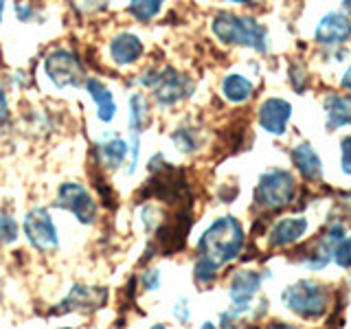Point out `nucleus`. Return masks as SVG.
<instances>
[{
  "mask_svg": "<svg viewBox=\"0 0 351 329\" xmlns=\"http://www.w3.org/2000/svg\"><path fill=\"white\" fill-rule=\"evenodd\" d=\"M246 246L244 226L235 215H219L204 228V233L197 239L195 252L197 257L213 263L219 270L235 261Z\"/></svg>",
  "mask_w": 351,
  "mask_h": 329,
  "instance_id": "1",
  "label": "nucleus"
},
{
  "mask_svg": "<svg viewBox=\"0 0 351 329\" xmlns=\"http://www.w3.org/2000/svg\"><path fill=\"white\" fill-rule=\"evenodd\" d=\"M136 84L141 88H147L152 93V101L162 110L182 103L195 90L191 77L171 69V66H165V69L149 66L145 73H141L136 77Z\"/></svg>",
  "mask_w": 351,
  "mask_h": 329,
  "instance_id": "2",
  "label": "nucleus"
},
{
  "mask_svg": "<svg viewBox=\"0 0 351 329\" xmlns=\"http://www.w3.org/2000/svg\"><path fill=\"white\" fill-rule=\"evenodd\" d=\"M211 31L222 44L248 47L259 53L268 49V31L250 16H237L230 14V11H219L211 20Z\"/></svg>",
  "mask_w": 351,
  "mask_h": 329,
  "instance_id": "3",
  "label": "nucleus"
},
{
  "mask_svg": "<svg viewBox=\"0 0 351 329\" xmlns=\"http://www.w3.org/2000/svg\"><path fill=\"white\" fill-rule=\"evenodd\" d=\"M296 197V178L288 169H268L255 186V206L259 211H281Z\"/></svg>",
  "mask_w": 351,
  "mask_h": 329,
  "instance_id": "4",
  "label": "nucleus"
},
{
  "mask_svg": "<svg viewBox=\"0 0 351 329\" xmlns=\"http://www.w3.org/2000/svg\"><path fill=\"white\" fill-rule=\"evenodd\" d=\"M20 233L25 235L27 244L40 255H53V252L60 250V230L53 219L51 208L47 206L29 208L25 217H22Z\"/></svg>",
  "mask_w": 351,
  "mask_h": 329,
  "instance_id": "5",
  "label": "nucleus"
},
{
  "mask_svg": "<svg viewBox=\"0 0 351 329\" xmlns=\"http://www.w3.org/2000/svg\"><path fill=\"white\" fill-rule=\"evenodd\" d=\"M44 66V75L47 80L64 90V88H82L88 80L86 73V64L82 62V58L71 49H51L42 60Z\"/></svg>",
  "mask_w": 351,
  "mask_h": 329,
  "instance_id": "6",
  "label": "nucleus"
},
{
  "mask_svg": "<svg viewBox=\"0 0 351 329\" xmlns=\"http://www.w3.org/2000/svg\"><path fill=\"white\" fill-rule=\"evenodd\" d=\"M281 301L288 310L301 318H321L329 307V292L325 285L312 279H301L283 290Z\"/></svg>",
  "mask_w": 351,
  "mask_h": 329,
  "instance_id": "7",
  "label": "nucleus"
},
{
  "mask_svg": "<svg viewBox=\"0 0 351 329\" xmlns=\"http://www.w3.org/2000/svg\"><path fill=\"white\" fill-rule=\"evenodd\" d=\"M53 206L73 213V217L82 226H95L99 222V211H101V204L93 195V191L77 180H66L58 186Z\"/></svg>",
  "mask_w": 351,
  "mask_h": 329,
  "instance_id": "8",
  "label": "nucleus"
},
{
  "mask_svg": "<svg viewBox=\"0 0 351 329\" xmlns=\"http://www.w3.org/2000/svg\"><path fill=\"white\" fill-rule=\"evenodd\" d=\"M128 147H130V164H128V175H132L138 169V160H141V138L143 132L147 127L149 121V99L143 93H132L128 97Z\"/></svg>",
  "mask_w": 351,
  "mask_h": 329,
  "instance_id": "9",
  "label": "nucleus"
},
{
  "mask_svg": "<svg viewBox=\"0 0 351 329\" xmlns=\"http://www.w3.org/2000/svg\"><path fill=\"white\" fill-rule=\"evenodd\" d=\"M108 303V290L104 285H84L77 283L66 294V299L55 307L51 314H71V312H82V314H93L101 310Z\"/></svg>",
  "mask_w": 351,
  "mask_h": 329,
  "instance_id": "10",
  "label": "nucleus"
},
{
  "mask_svg": "<svg viewBox=\"0 0 351 329\" xmlns=\"http://www.w3.org/2000/svg\"><path fill=\"white\" fill-rule=\"evenodd\" d=\"M95 160L99 169L110 171V173L123 169V164L130 160L128 141L112 130L101 132L95 143Z\"/></svg>",
  "mask_w": 351,
  "mask_h": 329,
  "instance_id": "11",
  "label": "nucleus"
},
{
  "mask_svg": "<svg viewBox=\"0 0 351 329\" xmlns=\"http://www.w3.org/2000/svg\"><path fill=\"white\" fill-rule=\"evenodd\" d=\"M270 272H259L252 268H239L233 272L228 281V299L233 307L239 310H252V301L261 290L263 279H268Z\"/></svg>",
  "mask_w": 351,
  "mask_h": 329,
  "instance_id": "12",
  "label": "nucleus"
},
{
  "mask_svg": "<svg viewBox=\"0 0 351 329\" xmlns=\"http://www.w3.org/2000/svg\"><path fill=\"white\" fill-rule=\"evenodd\" d=\"M143 53H145V44H143V40L134 31H119L117 36L108 42V55L119 69L134 66L143 58Z\"/></svg>",
  "mask_w": 351,
  "mask_h": 329,
  "instance_id": "13",
  "label": "nucleus"
},
{
  "mask_svg": "<svg viewBox=\"0 0 351 329\" xmlns=\"http://www.w3.org/2000/svg\"><path fill=\"white\" fill-rule=\"evenodd\" d=\"M259 125L268 132V134L281 136L288 130V121L292 117V106L279 97H270L259 106Z\"/></svg>",
  "mask_w": 351,
  "mask_h": 329,
  "instance_id": "14",
  "label": "nucleus"
},
{
  "mask_svg": "<svg viewBox=\"0 0 351 329\" xmlns=\"http://www.w3.org/2000/svg\"><path fill=\"white\" fill-rule=\"evenodd\" d=\"M351 38V20L345 14L332 11L327 14L314 31V40L323 47H338Z\"/></svg>",
  "mask_w": 351,
  "mask_h": 329,
  "instance_id": "15",
  "label": "nucleus"
},
{
  "mask_svg": "<svg viewBox=\"0 0 351 329\" xmlns=\"http://www.w3.org/2000/svg\"><path fill=\"white\" fill-rule=\"evenodd\" d=\"M307 230V219L296 215V217H283L279 222H274L268 230V246L270 248H288L296 244Z\"/></svg>",
  "mask_w": 351,
  "mask_h": 329,
  "instance_id": "16",
  "label": "nucleus"
},
{
  "mask_svg": "<svg viewBox=\"0 0 351 329\" xmlns=\"http://www.w3.org/2000/svg\"><path fill=\"white\" fill-rule=\"evenodd\" d=\"M86 93L90 95L93 103H95V110H97V119L101 121V123H112L117 119V99L112 95V90L99 80V77H88L86 84Z\"/></svg>",
  "mask_w": 351,
  "mask_h": 329,
  "instance_id": "17",
  "label": "nucleus"
},
{
  "mask_svg": "<svg viewBox=\"0 0 351 329\" xmlns=\"http://www.w3.org/2000/svg\"><path fill=\"white\" fill-rule=\"evenodd\" d=\"M292 162L294 167L299 169V173L307 180H321L323 178V162L318 158V154L312 149V145L307 143H299L292 149Z\"/></svg>",
  "mask_w": 351,
  "mask_h": 329,
  "instance_id": "18",
  "label": "nucleus"
},
{
  "mask_svg": "<svg viewBox=\"0 0 351 329\" xmlns=\"http://www.w3.org/2000/svg\"><path fill=\"white\" fill-rule=\"evenodd\" d=\"M327 127L338 130L351 123V95H332L325 99Z\"/></svg>",
  "mask_w": 351,
  "mask_h": 329,
  "instance_id": "19",
  "label": "nucleus"
},
{
  "mask_svg": "<svg viewBox=\"0 0 351 329\" xmlns=\"http://www.w3.org/2000/svg\"><path fill=\"white\" fill-rule=\"evenodd\" d=\"M252 90H255L252 82L239 73H230L222 80V95L230 103H246L252 97Z\"/></svg>",
  "mask_w": 351,
  "mask_h": 329,
  "instance_id": "20",
  "label": "nucleus"
},
{
  "mask_svg": "<svg viewBox=\"0 0 351 329\" xmlns=\"http://www.w3.org/2000/svg\"><path fill=\"white\" fill-rule=\"evenodd\" d=\"M165 3H167V0H130L128 14H130V18L141 22V25H147V22L158 18Z\"/></svg>",
  "mask_w": 351,
  "mask_h": 329,
  "instance_id": "21",
  "label": "nucleus"
},
{
  "mask_svg": "<svg viewBox=\"0 0 351 329\" xmlns=\"http://www.w3.org/2000/svg\"><path fill=\"white\" fill-rule=\"evenodd\" d=\"M171 143H173V147L182 151V154H195L197 149L202 147V136H200V132H197L195 127L191 125H182V127H176L171 132Z\"/></svg>",
  "mask_w": 351,
  "mask_h": 329,
  "instance_id": "22",
  "label": "nucleus"
},
{
  "mask_svg": "<svg viewBox=\"0 0 351 329\" xmlns=\"http://www.w3.org/2000/svg\"><path fill=\"white\" fill-rule=\"evenodd\" d=\"M165 219H167V213H165V208L158 206L156 202H147L141 206L138 211V222L141 226L145 228V233H156V230L165 224Z\"/></svg>",
  "mask_w": 351,
  "mask_h": 329,
  "instance_id": "23",
  "label": "nucleus"
},
{
  "mask_svg": "<svg viewBox=\"0 0 351 329\" xmlns=\"http://www.w3.org/2000/svg\"><path fill=\"white\" fill-rule=\"evenodd\" d=\"M219 270L213 266V263H208L200 257H195V263H193V281L197 288H208V285H213L215 279H217Z\"/></svg>",
  "mask_w": 351,
  "mask_h": 329,
  "instance_id": "24",
  "label": "nucleus"
},
{
  "mask_svg": "<svg viewBox=\"0 0 351 329\" xmlns=\"http://www.w3.org/2000/svg\"><path fill=\"white\" fill-rule=\"evenodd\" d=\"M20 237V224L14 215L0 211V246H14Z\"/></svg>",
  "mask_w": 351,
  "mask_h": 329,
  "instance_id": "25",
  "label": "nucleus"
},
{
  "mask_svg": "<svg viewBox=\"0 0 351 329\" xmlns=\"http://www.w3.org/2000/svg\"><path fill=\"white\" fill-rule=\"evenodd\" d=\"M136 283L141 285L143 292H158L160 290V283H162V272L156 266H147L138 274Z\"/></svg>",
  "mask_w": 351,
  "mask_h": 329,
  "instance_id": "26",
  "label": "nucleus"
},
{
  "mask_svg": "<svg viewBox=\"0 0 351 329\" xmlns=\"http://www.w3.org/2000/svg\"><path fill=\"white\" fill-rule=\"evenodd\" d=\"M332 259L340 268H351V235H345L338 241L334 252H332Z\"/></svg>",
  "mask_w": 351,
  "mask_h": 329,
  "instance_id": "27",
  "label": "nucleus"
},
{
  "mask_svg": "<svg viewBox=\"0 0 351 329\" xmlns=\"http://www.w3.org/2000/svg\"><path fill=\"white\" fill-rule=\"evenodd\" d=\"M171 316H173L178 323H182V325L191 321V305H189V299H186V296H180V299L173 303V307H171Z\"/></svg>",
  "mask_w": 351,
  "mask_h": 329,
  "instance_id": "28",
  "label": "nucleus"
},
{
  "mask_svg": "<svg viewBox=\"0 0 351 329\" xmlns=\"http://www.w3.org/2000/svg\"><path fill=\"white\" fill-rule=\"evenodd\" d=\"M290 80H292V86H294V90L296 93H303L305 88H307V75H305V69H303V64H292L290 66Z\"/></svg>",
  "mask_w": 351,
  "mask_h": 329,
  "instance_id": "29",
  "label": "nucleus"
},
{
  "mask_svg": "<svg viewBox=\"0 0 351 329\" xmlns=\"http://www.w3.org/2000/svg\"><path fill=\"white\" fill-rule=\"evenodd\" d=\"M11 119V106H9V95H7V88L5 84L0 82V127L5 123H9Z\"/></svg>",
  "mask_w": 351,
  "mask_h": 329,
  "instance_id": "30",
  "label": "nucleus"
},
{
  "mask_svg": "<svg viewBox=\"0 0 351 329\" xmlns=\"http://www.w3.org/2000/svg\"><path fill=\"white\" fill-rule=\"evenodd\" d=\"M110 0H75V7L84 11V14H93V11H101Z\"/></svg>",
  "mask_w": 351,
  "mask_h": 329,
  "instance_id": "31",
  "label": "nucleus"
},
{
  "mask_svg": "<svg viewBox=\"0 0 351 329\" xmlns=\"http://www.w3.org/2000/svg\"><path fill=\"white\" fill-rule=\"evenodd\" d=\"M343 173L351 175V134L343 141Z\"/></svg>",
  "mask_w": 351,
  "mask_h": 329,
  "instance_id": "32",
  "label": "nucleus"
},
{
  "mask_svg": "<svg viewBox=\"0 0 351 329\" xmlns=\"http://www.w3.org/2000/svg\"><path fill=\"white\" fill-rule=\"evenodd\" d=\"M36 16H38V14H36V9H33L31 5H22V3L16 5V18H18V20L29 22V20H33Z\"/></svg>",
  "mask_w": 351,
  "mask_h": 329,
  "instance_id": "33",
  "label": "nucleus"
},
{
  "mask_svg": "<svg viewBox=\"0 0 351 329\" xmlns=\"http://www.w3.org/2000/svg\"><path fill=\"white\" fill-rule=\"evenodd\" d=\"M263 329H299L296 325H290V323H281V321H274V323H270V325H266Z\"/></svg>",
  "mask_w": 351,
  "mask_h": 329,
  "instance_id": "34",
  "label": "nucleus"
},
{
  "mask_svg": "<svg viewBox=\"0 0 351 329\" xmlns=\"http://www.w3.org/2000/svg\"><path fill=\"white\" fill-rule=\"evenodd\" d=\"M343 88L351 90V69H347V73H345V77H343Z\"/></svg>",
  "mask_w": 351,
  "mask_h": 329,
  "instance_id": "35",
  "label": "nucleus"
},
{
  "mask_svg": "<svg viewBox=\"0 0 351 329\" xmlns=\"http://www.w3.org/2000/svg\"><path fill=\"white\" fill-rule=\"evenodd\" d=\"M226 3H237V5H252V3H257V0H226Z\"/></svg>",
  "mask_w": 351,
  "mask_h": 329,
  "instance_id": "36",
  "label": "nucleus"
},
{
  "mask_svg": "<svg viewBox=\"0 0 351 329\" xmlns=\"http://www.w3.org/2000/svg\"><path fill=\"white\" fill-rule=\"evenodd\" d=\"M200 329H217V325H213L211 321H206V323L200 325Z\"/></svg>",
  "mask_w": 351,
  "mask_h": 329,
  "instance_id": "37",
  "label": "nucleus"
},
{
  "mask_svg": "<svg viewBox=\"0 0 351 329\" xmlns=\"http://www.w3.org/2000/svg\"><path fill=\"white\" fill-rule=\"evenodd\" d=\"M5 5H7V0H0V22H3V16H5Z\"/></svg>",
  "mask_w": 351,
  "mask_h": 329,
  "instance_id": "38",
  "label": "nucleus"
},
{
  "mask_svg": "<svg viewBox=\"0 0 351 329\" xmlns=\"http://www.w3.org/2000/svg\"><path fill=\"white\" fill-rule=\"evenodd\" d=\"M149 329H169L165 323H154V325H149Z\"/></svg>",
  "mask_w": 351,
  "mask_h": 329,
  "instance_id": "39",
  "label": "nucleus"
},
{
  "mask_svg": "<svg viewBox=\"0 0 351 329\" xmlns=\"http://www.w3.org/2000/svg\"><path fill=\"white\" fill-rule=\"evenodd\" d=\"M343 5H345V9L351 14V0H343Z\"/></svg>",
  "mask_w": 351,
  "mask_h": 329,
  "instance_id": "40",
  "label": "nucleus"
},
{
  "mask_svg": "<svg viewBox=\"0 0 351 329\" xmlns=\"http://www.w3.org/2000/svg\"><path fill=\"white\" fill-rule=\"evenodd\" d=\"M60 329H75V327H60Z\"/></svg>",
  "mask_w": 351,
  "mask_h": 329,
  "instance_id": "41",
  "label": "nucleus"
},
{
  "mask_svg": "<svg viewBox=\"0 0 351 329\" xmlns=\"http://www.w3.org/2000/svg\"><path fill=\"white\" fill-rule=\"evenodd\" d=\"M90 329H99V327H90Z\"/></svg>",
  "mask_w": 351,
  "mask_h": 329,
  "instance_id": "42",
  "label": "nucleus"
}]
</instances>
